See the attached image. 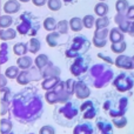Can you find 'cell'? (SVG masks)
<instances>
[{
    "label": "cell",
    "instance_id": "cell-1",
    "mask_svg": "<svg viewBox=\"0 0 134 134\" xmlns=\"http://www.w3.org/2000/svg\"><path fill=\"white\" fill-rule=\"evenodd\" d=\"M41 100L32 91L23 92L14 97L13 114L23 122H30L37 119L41 112Z\"/></svg>",
    "mask_w": 134,
    "mask_h": 134
},
{
    "label": "cell",
    "instance_id": "cell-2",
    "mask_svg": "<svg viewBox=\"0 0 134 134\" xmlns=\"http://www.w3.org/2000/svg\"><path fill=\"white\" fill-rule=\"evenodd\" d=\"M74 93V82L68 80L66 82H58L53 88L46 93V100L48 104L65 102Z\"/></svg>",
    "mask_w": 134,
    "mask_h": 134
},
{
    "label": "cell",
    "instance_id": "cell-3",
    "mask_svg": "<svg viewBox=\"0 0 134 134\" xmlns=\"http://www.w3.org/2000/svg\"><path fill=\"white\" fill-rule=\"evenodd\" d=\"M128 107V98L127 97H119L116 95L113 99H107L104 104V109L108 112V114L113 118L124 115L127 112Z\"/></svg>",
    "mask_w": 134,
    "mask_h": 134
},
{
    "label": "cell",
    "instance_id": "cell-4",
    "mask_svg": "<svg viewBox=\"0 0 134 134\" xmlns=\"http://www.w3.org/2000/svg\"><path fill=\"white\" fill-rule=\"evenodd\" d=\"M91 74L94 76V86L95 87H104L108 83V81L113 76V72L109 67L105 65H95L91 68Z\"/></svg>",
    "mask_w": 134,
    "mask_h": 134
},
{
    "label": "cell",
    "instance_id": "cell-5",
    "mask_svg": "<svg viewBox=\"0 0 134 134\" xmlns=\"http://www.w3.org/2000/svg\"><path fill=\"white\" fill-rule=\"evenodd\" d=\"M113 85L119 92H126V91L132 90L134 86V74L131 72H122L115 78Z\"/></svg>",
    "mask_w": 134,
    "mask_h": 134
},
{
    "label": "cell",
    "instance_id": "cell-6",
    "mask_svg": "<svg viewBox=\"0 0 134 134\" xmlns=\"http://www.w3.org/2000/svg\"><path fill=\"white\" fill-rule=\"evenodd\" d=\"M88 48H90V41L85 37H76L74 38L72 47L66 52V57L68 58L79 57L80 54L85 53Z\"/></svg>",
    "mask_w": 134,
    "mask_h": 134
},
{
    "label": "cell",
    "instance_id": "cell-7",
    "mask_svg": "<svg viewBox=\"0 0 134 134\" xmlns=\"http://www.w3.org/2000/svg\"><path fill=\"white\" fill-rule=\"evenodd\" d=\"M88 66H90V58L85 55L76 57L74 64L71 66V72L74 75H80L81 73H85L87 71Z\"/></svg>",
    "mask_w": 134,
    "mask_h": 134
},
{
    "label": "cell",
    "instance_id": "cell-8",
    "mask_svg": "<svg viewBox=\"0 0 134 134\" xmlns=\"http://www.w3.org/2000/svg\"><path fill=\"white\" fill-rule=\"evenodd\" d=\"M80 111L82 112L85 119H93L98 113V106L93 101H85L80 107Z\"/></svg>",
    "mask_w": 134,
    "mask_h": 134
},
{
    "label": "cell",
    "instance_id": "cell-9",
    "mask_svg": "<svg viewBox=\"0 0 134 134\" xmlns=\"http://www.w3.org/2000/svg\"><path fill=\"white\" fill-rule=\"evenodd\" d=\"M7 59H8V47H7L6 42H2L1 48H0V66L6 63ZM6 83H7V80L5 79V76L1 75V73H0V91L6 86Z\"/></svg>",
    "mask_w": 134,
    "mask_h": 134
},
{
    "label": "cell",
    "instance_id": "cell-10",
    "mask_svg": "<svg viewBox=\"0 0 134 134\" xmlns=\"http://www.w3.org/2000/svg\"><path fill=\"white\" fill-rule=\"evenodd\" d=\"M115 65L119 68H124V69H127V71H132L134 69V60L133 58L127 55H119L118 58L115 59Z\"/></svg>",
    "mask_w": 134,
    "mask_h": 134
},
{
    "label": "cell",
    "instance_id": "cell-11",
    "mask_svg": "<svg viewBox=\"0 0 134 134\" xmlns=\"http://www.w3.org/2000/svg\"><path fill=\"white\" fill-rule=\"evenodd\" d=\"M74 93L79 99H86L90 97L91 91L83 81H78V82H74Z\"/></svg>",
    "mask_w": 134,
    "mask_h": 134
},
{
    "label": "cell",
    "instance_id": "cell-12",
    "mask_svg": "<svg viewBox=\"0 0 134 134\" xmlns=\"http://www.w3.org/2000/svg\"><path fill=\"white\" fill-rule=\"evenodd\" d=\"M59 112H60L61 114H64V116L67 119H72L74 118V116L78 115V109L75 108V106H74L72 102H67L65 105V107H63V108L59 109Z\"/></svg>",
    "mask_w": 134,
    "mask_h": 134
},
{
    "label": "cell",
    "instance_id": "cell-13",
    "mask_svg": "<svg viewBox=\"0 0 134 134\" xmlns=\"http://www.w3.org/2000/svg\"><path fill=\"white\" fill-rule=\"evenodd\" d=\"M97 127L99 130L100 134H113V127L112 124L108 122L105 119H100L97 121Z\"/></svg>",
    "mask_w": 134,
    "mask_h": 134
},
{
    "label": "cell",
    "instance_id": "cell-14",
    "mask_svg": "<svg viewBox=\"0 0 134 134\" xmlns=\"http://www.w3.org/2000/svg\"><path fill=\"white\" fill-rule=\"evenodd\" d=\"M115 23L118 24V27L120 28L121 31H122L124 33L128 32V30H130V26H131V23L128 21L127 16L125 15V14H119L115 16Z\"/></svg>",
    "mask_w": 134,
    "mask_h": 134
},
{
    "label": "cell",
    "instance_id": "cell-15",
    "mask_svg": "<svg viewBox=\"0 0 134 134\" xmlns=\"http://www.w3.org/2000/svg\"><path fill=\"white\" fill-rule=\"evenodd\" d=\"M73 134H94L92 124H79L73 131Z\"/></svg>",
    "mask_w": 134,
    "mask_h": 134
},
{
    "label": "cell",
    "instance_id": "cell-16",
    "mask_svg": "<svg viewBox=\"0 0 134 134\" xmlns=\"http://www.w3.org/2000/svg\"><path fill=\"white\" fill-rule=\"evenodd\" d=\"M19 9H20V5H19V2L15 1V0H8L4 6V11L6 12L7 14L16 13Z\"/></svg>",
    "mask_w": 134,
    "mask_h": 134
},
{
    "label": "cell",
    "instance_id": "cell-17",
    "mask_svg": "<svg viewBox=\"0 0 134 134\" xmlns=\"http://www.w3.org/2000/svg\"><path fill=\"white\" fill-rule=\"evenodd\" d=\"M109 40L112 42H119L124 40V32L119 27L112 28L109 31Z\"/></svg>",
    "mask_w": 134,
    "mask_h": 134
},
{
    "label": "cell",
    "instance_id": "cell-18",
    "mask_svg": "<svg viewBox=\"0 0 134 134\" xmlns=\"http://www.w3.org/2000/svg\"><path fill=\"white\" fill-rule=\"evenodd\" d=\"M1 91H4L2 88ZM9 91H4V94H2V98H1V115H4L5 113L7 112V108H8V105H9Z\"/></svg>",
    "mask_w": 134,
    "mask_h": 134
},
{
    "label": "cell",
    "instance_id": "cell-19",
    "mask_svg": "<svg viewBox=\"0 0 134 134\" xmlns=\"http://www.w3.org/2000/svg\"><path fill=\"white\" fill-rule=\"evenodd\" d=\"M69 26H71V30L74 31V32H80L83 27L82 20L80 18H72L71 21H69Z\"/></svg>",
    "mask_w": 134,
    "mask_h": 134
},
{
    "label": "cell",
    "instance_id": "cell-20",
    "mask_svg": "<svg viewBox=\"0 0 134 134\" xmlns=\"http://www.w3.org/2000/svg\"><path fill=\"white\" fill-rule=\"evenodd\" d=\"M126 42L124 41H119V42H112V46H111V49L114 52V53H118V54H122L124 52L126 51Z\"/></svg>",
    "mask_w": 134,
    "mask_h": 134
},
{
    "label": "cell",
    "instance_id": "cell-21",
    "mask_svg": "<svg viewBox=\"0 0 134 134\" xmlns=\"http://www.w3.org/2000/svg\"><path fill=\"white\" fill-rule=\"evenodd\" d=\"M128 7H130V4H128L127 0H118L115 4L116 12H118L119 14H126Z\"/></svg>",
    "mask_w": 134,
    "mask_h": 134
},
{
    "label": "cell",
    "instance_id": "cell-22",
    "mask_svg": "<svg viewBox=\"0 0 134 134\" xmlns=\"http://www.w3.org/2000/svg\"><path fill=\"white\" fill-rule=\"evenodd\" d=\"M94 12H95V14H98L99 16H105L107 14V12H108V6H107L105 2L101 1V2L95 5Z\"/></svg>",
    "mask_w": 134,
    "mask_h": 134
},
{
    "label": "cell",
    "instance_id": "cell-23",
    "mask_svg": "<svg viewBox=\"0 0 134 134\" xmlns=\"http://www.w3.org/2000/svg\"><path fill=\"white\" fill-rule=\"evenodd\" d=\"M15 37H16L15 31L11 30V28L1 31V34H0V39L4 40V41H6V40H12V39H14Z\"/></svg>",
    "mask_w": 134,
    "mask_h": 134
},
{
    "label": "cell",
    "instance_id": "cell-24",
    "mask_svg": "<svg viewBox=\"0 0 134 134\" xmlns=\"http://www.w3.org/2000/svg\"><path fill=\"white\" fill-rule=\"evenodd\" d=\"M12 130V124L8 119H1L0 121V132L1 134H6V133H9Z\"/></svg>",
    "mask_w": 134,
    "mask_h": 134
},
{
    "label": "cell",
    "instance_id": "cell-25",
    "mask_svg": "<svg viewBox=\"0 0 134 134\" xmlns=\"http://www.w3.org/2000/svg\"><path fill=\"white\" fill-rule=\"evenodd\" d=\"M32 65V59L30 57H21L18 60V67L21 69H27Z\"/></svg>",
    "mask_w": 134,
    "mask_h": 134
},
{
    "label": "cell",
    "instance_id": "cell-26",
    "mask_svg": "<svg viewBox=\"0 0 134 134\" xmlns=\"http://www.w3.org/2000/svg\"><path fill=\"white\" fill-rule=\"evenodd\" d=\"M27 49H28L27 45L23 44V42H19V44L14 45V47H13V51L16 55H24V54L27 52Z\"/></svg>",
    "mask_w": 134,
    "mask_h": 134
},
{
    "label": "cell",
    "instance_id": "cell-27",
    "mask_svg": "<svg viewBox=\"0 0 134 134\" xmlns=\"http://www.w3.org/2000/svg\"><path fill=\"white\" fill-rule=\"evenodd\" d=\"M109 24V19L107 18L106 15L105 16H100L99 19L95 20V27L97 30H101V28H106Z\"/></svg>",
    "mask_w": 134,
    "mask_h": 134
},
{
    "label": "cell",
    "instance_id": "cell-28",
    "mask_svg": "<svg viewBox=\"0 0 134 134\" xmlns=\"http://www.w3.org/2000/svg\"><path fill=\"white\" fill-rule=\"evenodd\" d=\"M60 33H49L48 35L46 37V41L47 44L49 45L51 47H55L58 45V38Z\"/></svg>",
    "mask_w": 134,
    "mask_h": 134
},
{
    "label": "cell",
    "instance_id": "cell-29",
    "mask_svg": "<svg viewBox=\"0 0 134 134\" xmlns=\"http://www.w3.org/2000/svg\"><path fill=\"white\" fill-rule=\"evenodd\" d=\"M35 64H37L38 68H39V69H42L46 65H48L49 61H48V58H47L46 55L41 54V55H39L37 59H35Z\"/></svg>",
    "mask_w": 134,
    "mask_h": 134
},
{
    "label": "cell",
    "instance_id": "cell-30",
    "mask_svg": "<svg viewBox=\"0 0 134 134\" xmlns=\"http://www.w3.org/2000/svg\"><path fill=\"white\" fill-rule=\"evenodd\" d=\"M40 49V41L35 38H32L30 41V46H28V51L32 52V53H37Z\"/></svg>",
    "mask_w": 134,
    "mask_h": 134
},
{
    "label": "cell",
    "instance_id": "cell-31",
    "mask_svg": "<svg viewBox=\"0 0 134 134\" xmlns=\"http://www.w3.org/2000/svg\"><path fill=\"white\" fill-rule=\"evenodd\" d=\"M113 124L116 126L118 128H122L127 125V118H125L124 115L116 116V118H113Z\"/></svg>",
    "mask_w": 134,
    "mask_h": 134
},
{
    "label": "cell",
    "instance_id": "cell-32",
    "mask_svg": "<svg viewBox=\"0 0 134 134\" xmlns=\"http://www.w3.org/2000/svg\"><path fill=\"white\" fill-rule=\"evenodd\" d=\"M58 82H59L58 76H57V78L53 76V78H51V79H47V80L42 83V87H44L45 90H51V88H53Z\"/></svg>",
    "mask_w": 134,
    "mask_h": 134
},
{
    "label": "cell",
    "instance_id": "cell-33",
    "mask_svg": "<svg viewBox=\"0 0 134 134\" xmlns=\"http://www.w3.org/2000/svg\"><path fill=\"white\" fill-rule=\"evenodd\" d=\"M12 23H13V19H12L9 15L0 16V27L1 28H7L8 26L12 25Z\"/></svg>",
    "mask_w": 134,
    "mask_h": 134
},
{
    "label": "cell",
    "instance_id": "cell-34",
    "mask_svg": "<svg viewBox=\"0 0 134 134\" xmlns=\"http://www.w3.org/2000/svg\"><path fill=\"white\" fill-rule=\"evenodd\" d=\"M82 24H83V27H86V28H92L93 25H95V19H94V16H93V15H86V16H83Z\"/></svg>",
    "mask_w": 134,
    "mask_h": 134
},
{
    "label": "cell",
    "instance_id": "cell-35",
    "mask_svg": "<svg viewBox=\"0 0 134 134\" xmlns=\"http://www.w3.org/2000/svg\"><path fill=\"white\" fill-rule=\"evenodd\" d=\"M57 25H58V24L55 23V20H54L53 18H47L46 20L44 21V27L46 28L47 31H53V30H55Z\"/></svg>",
    "mask_w": 134,
    "mask_h": 134
},
{
    "label": "cell",
    "instance_id": "cell-36",
    "mask_svg": "<svg viewBox=\"0 0 134 134\" xmlns=\"http://www.w3.org/2000/svg\"><path fill=\"white\" fill-rule=\"evenodd\" d=\"M47 6L51 11H59L61 8V1L60 0H48Z\"/></svg>",
    "mask_w": 134,
    "mask_h": 134
},
{
    "label": "cell",
    "instance_id": "cell-37",
    "mask_svg": "<svg viewBox=\"0 0 134 134\" xmlns=\"http://www.w3.org/2000/svg\"><path fill=\"white\" fill-rule=\"evenodd\" d=\"M18 67H15V66H11V67H8V68L6 69V72H5V75L6 76H8L9 79H14V78H16L18 76Z\"/></svg>",
    "mask_w": 134,
    "mask_h": 134
},
{
    "label": "cell",
    "instance_id": "cell-38",
    "mask_svg": "<svg viewBox=\"0 0 134 134\" xmlns=\"http://www.w3.org/2000/svg\"><path fill=\"white\" fill-rule=\"evenodd\" d=\"M108 30L106 28H101V30H97L95 31V34H94V38L97 39H100V40H106L107 38V34H108Z\"/></svg>",
    "mask_w": 134,
    "mask_h": 134
},
{
    "label": "cell",
    "instance_id": "cell-39",
    "mask_svg": "<svg viewBox=\"0 0 134 134\" xmlns=\"http://www.w3.org/2000/svg\"><path fill=\"white\" fill-rule=\"evenodd\" d=\"M57 27H58V31L60 34H65V33H67V31H68V23L66 20H61L60 23H58Z\"/></svg>",
    "mask_w": 134,
    "mask_h": 134
},
{
    "label": "cell",
    "instance_id": "cell-40",
    "mask_svg": "<svg viewBox=\"0 0 134 134\" xmlns=\"http://www.w3.org/2000/svg\"><path fill=\"white\" fill-rule=\"evenodd\" d=\"M39 134H55V131L51 126H44V127L40 128Z\"/></svg>",
    "mask_w": 134,
    "mask_h": 134
},
{
    "label": "cell",
    "instance_id": "cell-41",
    "mask_svg": "<svg viewBox=\"0 0 134 134\" xmlns=\"http://www.w3.org/2000/svg\"><path fill=\"white\" fill-rule=\"evenodd\" d=\"M26 74H27V72L24 71V72H21V73L18 75V80H16V81H18V82L20 83V85H26V83H27L28 81H30V80H27V79H25Z\"/></svg>",
    "mask_w": 134,
    "mask_h": 134
},
{
    "label": "cell",
    "instance_id": "cell-42",
    "mask_svg": "<svg viewBox=\"0 0 134 134\" xmlns=\"http://www.w3.org/2000/svg\"><path fill=\"white\" fill-rule=\"evenodd\" d=\"M106 40H100V39H97V38H93V44H94V46L97 47H104L106 46Z\"/></svg>",
    "mask_w": 134,
    "mask_h": 134
},
{
    "label": "cell",
    "instance_id": "cell-43",
    "mask_svg": "<svg viewBox=\"0 0 134 134\" xmlns=\"http://www.w3.org/2000/svg\"><path fill=\"white\" fill-rule=\"evenodd\" d=\"M127 16V19H131V20H134V6H130L125 14Z\"/></svg>",
    "mask_w": 134,
    "mask_h": 134
},
{
    "label": "cell",
    "instance_id": "cell-44",
    "mask_svg": "<svg viewBox=\"0 0 134 134\" xmlns=\"http://www.w3.org/2000/svg\"><path fill=\"white\" fill-rule=\"evenodd\" d=\"M98 57H99V58H101V59H104L105 61H106V63H108V64H113V60H112L111 58H109V57H106V55H104V54H98Z\"/></svg>",
    "mask_w": 134,
    "mask_h": 134
},
{
    "label": "cell",
    "instance_id": "cell-45",
    "mask_svg": "<svg viewBox=\"0 0 134 134\" xmlns=\"http://www.w3.org/2000/svg\"><path fill=\"white\" fill-rule=\"evenodd\" d=\"M33 4L35 6H44L46 4V0H33Z\"/></svg>",
    "mask_w": 134,
    "mask_h": 134
},
{
    "label": "cell",
    "instance_id": "cell-46",
    "mask_svg": "<svg viewBox=\"0 0 134 134\" xmlns=\"http://www.w3.org/2000/svg\"><path fill=\"white\" fill-rule=\"evenodd\" d=\"M128 33L131 35H134V20L131 23V26H130V30H128Z\"/></svg>",
    "mask_w": 134,
    "mask_h": 134
},
{
    "label": "cell",
    "instance_id": "cell-47",
    "mask_svg": "<svg viewBox=\"0 0 134 134\" xmlns=\"http://www.w3.org/2000/svg\"><path fill=\"white\" fill-rule=\"evenodd\" d=\"M20 1H23V2H27V1H30V0H20Z\"/></svg>",
    "mask_w": 134,
    "mask_h": 134
},
{
    "label": "cell",
    "instance_id": "cell-48",
    "mask_svg": "<svg viewBox=\"0 0 134 134\" xmlns=\"http://www.w3.org/2000/svg\"><path fill=\"white\" fill-rule=\"evenodd\" d=\"M1 31H2V30H1V27H0V34H1Z\"/></svg>",
    "mask_w": 134,
    "mask_h": 134
},
{
    "label": "cell",
    "instance_id": "cell-49",
    "mask_svg": "<svg viewBox=\"0 0 134 134\" xmlns=\"http://www.w3.org/2000/svg\"><path fill=\"white\" fill-rule=\"evenodd\" d=\"M133 60H134V57H133Z\"/></svg>",
    "mask_w": 134,
    "mask_h": 134
},
{
    "label": "cell",
    "instance_id": "cell-50",
    "mask_svg": "<svg viewBox=\"0 0 134 134\" xmlns=\"http://www.w3.org/2000/svg\"><path fill=\"white\" fill-rule=\"evenodd\" d=\"M101 1H104V0H101Z\"/></svg>",
    "mask_w": 134,
    "mask_h": 134
}]
</instances>
